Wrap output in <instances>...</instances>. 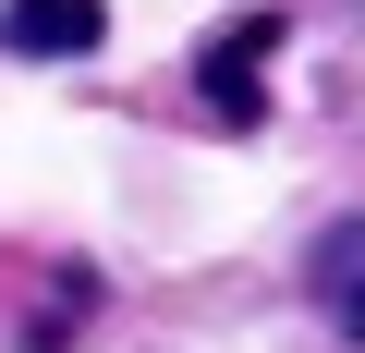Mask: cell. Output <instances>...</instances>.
Here are the masks:
<instances>
[{
    "instance_id": "obj_1",
    "label": "cell",
    "mask_w": 365,
    "mask_h": 353,
    "mask_svg": "<svg viewBox=\"0 0 365 353\" xmlns=\"http://www.w3.org/2000/svg\"><path fill=\"white\" fill-rule=\"evenodd\" d=\"M268 61H280V25H268V13H244V25H220V37H207L195 98H207L220 122H256V110H268Z\"/></svg>"
},
{
    "instance_id": "obj_2",
    "label": "cell",
    "mask_w": 365,
    "mask_h": 353,
    "mask_svg": "<svg viewBox=\"0 0 365 353\" xmlns=\"http://www.w3.org/2000/svg\"><path fill=\"white\" fill-rule=\"evenodd\" d=\"M110 37V0H0V49L25 61H86Z\"/></svg>"
},
{
    "instance_id": "obj_3",
    "label": "cell",
    "mask_w": 365,
    "mask_h": 353,
    "mask_svg": "<svg viewBox=\"0 0 365 353\" xmlns=\"http://www.w3.org/2000/svg\"><path fill=\"white\" fill-rule=\"evenodd\" d=\"M304 292H317V317H329L341 341H365V220H329V232H317Z\"/></svg>"
}]
</instances>
